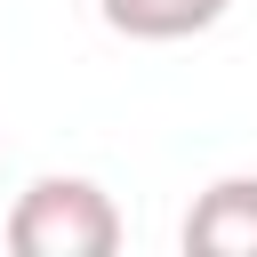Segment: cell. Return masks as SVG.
Returning a JSON list of instances; mask_svg holds the SVG:
<instances>
[{
    "instance_id": "6da1fadb",
    "label": "cell",
    "mask_w": 257,
    "mask_h": 257,
    "mask_svg": "<svg viewBox=\"0 0 257 257\" xmlns=\"http://www.w3.org/2000/svg\"><path fill=\"white\" fill-rule=\"evenodd\" d=\"M8 249L16 257H112L120 209L96 177H32L8 209Z\"/></svg>"
},
{
    "instance_id": "3957f363",
    "label": "cell",
    "mask_w": 257,
    "mask_h": 257,
    "mask_svg": "<svg viewBox=\"0 0 257 257\" xmlns=\"http://www.w3.org/2000/svg\"><path fill=\"white\" fill-rule=\"evenodd\" d=\"M233 0H96V16L120 40H193L225 16Z\"/></svg>"
},
{
    "instance_id": "7a4b0ae2",
    "label": "cell",
    "mask_w": 257,
    "mask_h": 257,
    "mask_svg": "<svg viewBox=\"0 0 257 257\" xmlns=\"http://www.w3.org/2000/svg\"><path fill=\"white\" fill-rule=\"evenodd\" d=\"M177 241L193 257H257V177H217L185 209Z\"/></svg>"
}]
</instances>
